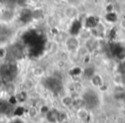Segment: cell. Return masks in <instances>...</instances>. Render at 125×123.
Returning a JSON list of instances; mask_svg holds the SVG:
<instances>
[{"label":"cell","instance_id":"1","mask_svg":"<svg viewBox=\"0 0 125 123\" xmlns=\"http://www.w3.org/2000/svg\"><path fill=\"white\" fill-rule=\"evenodd\" d=\"M65 47L67 52L69 53H75L80 47V42L78 39L75 36H69L64 41Z\"/></svg>","mask_w":125,"mask_h":123},{"label":"cell","instance_id":"2","mask_svg":"<svg viewBox=\"0 0 125 123\" xmlns=\"http://www.w3.org/2000/svg\"><path fill=\"white\" fill-rule=\"evenodd\" d=\"M4 91L5 93L6 96L11 98V97H16V96L17 95V86L16 84L12 81L6 82L4 86Z\"/></svg>","mask_w":125,"mask_h":123},{"label":"cell","instance_id":"3","mask_svg":"<svg viewBox=\"0 0 125 123\" xmlns=\"http://www.w3.org/2000/svg\"><path fill=\"white\" fill-rule=\"evenodd\" d=\"M73 102H74V97L71 95H70V94H65V95L62 96L60 97V100H59L60 105L65 109H72Z\"/></svg>","mask_w":125,"mask_h":123},{"label":"cell","instance_id":"4","mask_svg":"<svg viewBox=\"0 0 125 123\" xmlns=\"http://www.w3.org/2000/svg\"><path fill=\"white\" fill-rule=\"evenodd\" d=\"M87 106V102L86 100L82 96H77V97H74V102H73V105H72V109L74 110H78L82 108H85Z\"/></svg>","mask_w":125,"mask_h":123},{"label":"cell","instance_id":"5","mask_svg":"<svg viewBox=\"0 0 125 123\" xmlns=\"http://www.w3.org/2000/svg\"><path fill=\"white\" fill-rule=\"evenodd\" d=\"M40 110L36 106H30L29 108H28L27 110V115L29 119L34 120L40 115Z\"/></svg>","mask_w":125,"mask_h":123},{"label":"cell","instance_id":"6","mask_svg":"<svg viewBox=\"0 0 125 123\" xmlns=\"http://www.w3.org/2000/svg\"><path fill=\"white\" fill-rule=\"evenodd\" d=\"M64 15L69 18H75L78 16V10L74 6H69L64 10Z\"/></svg>","mask_w":125,"mask_h":123},{"label":"cell","instance_id":"7","mask_svg":"<svg viewBox=\"0 0 125 123\" xmlns=\"http://www.w3.org/2000/svg\"><path fill=\"white\" fill-rule=\"evenodd\" d=\"M91 83H92V84L94 86L99 87L103 84V78L99 75L95 74L94 76H92V78H91Z\"/></svg>","mask_w":125,"mask_h":123},{"label":"cell","instance_id":"8","mask_svg":"<svg viewBox=\"0 0 125 123\" xmlns=\"http://www.w3.org/2000/svg\"><path fill=\"white\" fill-rule=\"evenodd\" d=\"M32 73L36 78H41L45 74V69L42 66H35L32 70Z\"/></svg>","mask_w":125,"mask_h":123},{"label":"cell","instance_id":"9","mask_svg":"<svg viewBox=\"0 0 125 123\" xmlns=\"http://www.w3.org/2000/svg\"><path fill=\"white\" fill-rule=\"evenodd\" d=\"M115 123H125V117L122 114H117L115 118Z\"/></svg>","mask_w":125,"mask_h":123},{"label":"cell","instance_id":"10","mask_svg":"<svg viewBox=\"0 0 125 123\" xmlns=\"http://www.w3.org/2000/svg\"><path fill=\"white\" fill-rule=\"evenodd\" d=\"M119 27L122 30L125 31V18H123L122 20H120L119 22Z\"/></svg>","mask_w":125,"mask_h":123},{"label":"cell","instance_id":"11","mask_svg":"<svg viewBox=\"0 0 125 123\" xmlns=\"http://www.w3.org/2000/svg\"><path fill=\"white\" fill-rule=\"evenodd\" d=\"M2 1H3V0H0V3H1V2H2Z\"/></svg>","mask_w":125,"mask_h":123}]
</instances>
